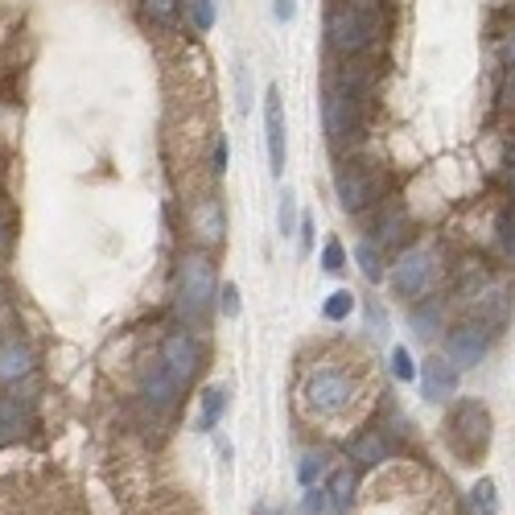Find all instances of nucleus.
I'll list each match as a JSON object with an SVG mask.
<instances>
[{
	"mask_svg": "<svg viewBox=\"0 0 515 515\" xmlns=\"http://www.w3.org/2000/svg\"><path fill=\"white\" fill-rule=\"evenodd\" d=\"M326 511H330V491L326 487H305L301 515H326Z\"/></svg>",
	"mask_w": 515,
	"mask_h": 515,
	"instance_id": "28",
	"label": "nucleus"
},
{
	"mask_svg": "<svg viewBox=\"0 0 515 515\" xmlns=\"http://www.w3.org/2000/svg\"><path fill=\"white\" fill-rule=\"evenodd\" d=\"M487 351H491V330L483 326V322H458L450 334H445V359L450 363H458L462 371H470V367H478L487 359Z\"/></svg>",
	"mask_w": 515,
	"mask_h": 515,
	"instance_id": "9",
	"label": "nucleus"
},
{
	"mask_svg": "<svg viewBox=\"0 0 515 515\" xmlns=\"http://www.w3.org/2000/svg\"><path fill=\"white\" fill-rule=\"evenodd\" d=\"M330 511H338V515H347L351 507H355V491H359V478H355V470L351 466H342V470H334L330 474Z\"/></svg>",
	"mask_w": 515,
	"mask_h": 515,
	"instance_id": "17",
	"label": "nucleus"
},
{
	"mask_svg": "<svg viewBox=\"0 0 515 515\" xmlns=\"http://www.w3.org/2000/svg\"><path fill=\"white\" fill-rule=\"evenodd\" d=\"M215 297H219L215 264L202 252H186L178 260V309H182V318L202 322L215 309Z\"/></svg>",
	"mask_w": 515,
	"mask_h": 515,
	"instance_id": "2",
	"label": "nucleus"
},
{
	"mask_svg": "<svg viewBox=\"0 0 515 515\" xmlns=\"http://www.w3.org/2000/svg\"><path fill=\"white\" fill-rule=\"evenodd\" d=\"M141 396H145V404L153 412H169V408L178 404V396H182V384L165 371L161 359H153V363L141 367Z\"/></svg>",
	"mask_w": 515,
	"mask_h": 515,
	"instance_id": "13",
	"label": "nucleus"
},
{
	"mask_svg": "<svg viewBox=\"0 0 515 515\" xmlns=\"http://www.w3.org/2000/svg\"><path fill=\"white\" fill-rule=\"evenodd\" d=\"M256 515H277V511H272V507H256Z\"/></svg>",
	"mask_w": 515,
	"mask_h": 515,
	"instance_id": "42",
	"label": "nucleus"
},
{
	"mask_svg": "<svg viewBox=\"0 0 515 515\" xmlns=\"http://www.w3.org/2000/svg\"><path fill=\"white\" fill-rule=\"evenodd\" d=\"M215 17H219V9H215V0H190V21H194V29H211L215 25Z\"/></svg>",
	"mask_w": 515,
	"mask_h": 515,
	"instance_id": "30",
	"label": "nucleus"
},
{
	"mask_svg": "<svg viewBox=\"0 0 515 515\" xmlns=\"http://www.w3.org/2000/svg\"><path fill=\"white\" fill-rule=\"evenodd\" d=\"M322 268H326V272H342V268H347V248H342L338 239H326V248H322Z\"/></svg>",
	"mask_w": 515,
	"mask_h": 515,
	"instance_id": "33",
	"label": "nucleus"
},
{
	"mask_svg": "<svg viewBox=\"0 0 515 515\" xmlns=\"http://www.w3.org/2000/svg\"><path fill=\"white\" fill-rule=\"evenodd\" d=\"M0 244H5V215H0Z\"/></svg>",
	"mask_w": 515,
	"mask_h": 515,
	"instance_id": "43",
	"label": "nucleus"
},
{
	"mask_svg": "<svg viewBox=\"0 0 515 515\" xmlns=\"http://www.w3.org/2000/svg\"><path fill=\"white\" fill-rule=\"evenodd\" d=\"M441 326V301L437 297H421L417 309H412V330H417V338H433Z\"/></svg>",
	"mask_w": 515,
	"mask_h": 515,
	"instance_id": "21",
	"label": "nucleus"
},
{
	"mask_svg": "<svg viewBox=\"0 0 515 515\" xmlns=\"http://www.w3.org/2000/svg\"><path fill=\"white\" fill-rule=\"evenodd\" d=\"M141 9H145V17L153 21V25H161V29H169L178 21V0H141Z\"/></svg>",
	"mask_w": 515,
	"mask_h": 515,
	"instance_id": "25",
	"label": "nucleus"
},
{
	"mask_svg": "<svg viewBox=\"0 0 515 515\" xmlns=\"http://www.w3.org/2000/svg\"><path fill=\"white\" fill-rule=\"evenodd\" d=\"M190 223H194V235L202 239V244H223V227H227V219H223V206H219L215 198L198 202V211L190 215Z\"/></svg>",
	"mask_w": 515,
	"mask_h": 515,
	"instance_id": "15",
	"label": "nucleus"
},
{
	"mask_svg": "<svg viewBox=\"0 0 515 515\" xmlns=\"http://www.w3.org/2000/svg\"><path fill=\"white\" fill-rule=\"evenodd\" d=\"M223 412H227V388H206V392H202V408H198V429H202V433L219 429Z\"/></svg>",
	"mask_w": 515,
	"mask_h": 515,
	"instance_id": "19",
	"label": "nucleus"
},
{
	"mask_svg": "<svg viewBox=\"0 0 515 515\" xmlns=\"http://www.w3.org/2000/svg\"><path fill=\"white\" fill-rule=\"evenodd\" d=\"M392 375H396L400 384H412V380H417V363H412L408 347H396V351H392Z\"/></svg>",
	"mask_w": 515,
	"mask_h": 515,
	"instance_id": "29",
	"label": "nucleus"
},
{
	"mask_svg": "<svg viewBox=\"0 0 515 515\" xmlns=\"http://www.w3.org/2000/svg\"><path fill=\"white\" fill-rule=\"evenodd\" d=\"M503 108H515V66H507V83H503Z\"/></svg>",
	"mask_w": 515,
	"mask_h": 515,
	"instance_id": "38",
	"label": "nucleus"
},
{
	"mask_svg": "<svg viewBox=\"0 0 515 515\" xmlns=\"http://www.w3.org/2000/svg\"><path fill=\"white\" fill-rule=\"evenodd\" d=\"M272 13H277V21H293V17H297V0H277V5H272Z\"/></svg>",
	"mask_w": 515,
	"mask_h": 515,
	"instance_id": "37",
	"label": "nucleus"
},
{
	"mask_svg": "<svg viewBox=\"0 0 515 515\" xmlns=\"http://www.w3.org/2000/svg\"><path fill=\"white\" fill-rule=\"evenodd\" d=\"M367 322H371L375 334H384V330H388V314L380 309V301H367Z\"/></svg>",
	"mask_w": 515,
	"mask_h": 515,
	"instance_id": "35",
	"label": "nucleus"
},
{
	"mask_svg": "<svg viewBox=\"0 0 515 515\" xmlns=\"http://www.w3.org/2000/svg\"><path fill=\"white\" fill-rule=\"evenodd\" d=\"M322 116H326V136L330 145L342 149L359 136V95H351L347 87H330L326 103H322Z\"/></svg>",
	"mask_w": 515,
	"mask_h": 515,
	"instance_id": "8",
	"label": "nucleus"
},
{
	"mask_svg": "<svg viewBox=\"0 0 515 515\" xmlns=\"http://www.w3.org/2000/svg\"><path fill=\"white\" fill-rule=\"evenodd\" d=\"M355 260H359V268H363L367 281H380V277H384V252H380V244H375V239H363V244L355 248Z\"/></svg>",
	"mask_w": 515,
	"mask_h": 515,
	"instance_id": "22",
	"label": "nucleus"
},
{
	"mask_svg": "<svg viewBox=\"0 0 515 515\" xmlns=\"http://www.w3.org/2000/svg\"><path fill=\"white\" fill-rule=\"evenodd\" d=\"M499 239H503V256H515V198L499 215Z\"/></svg>",
	"mask_w": 515,
	"mask_h": 515,
	"instance_id": "31",
	"label": "nucleus"
},
{
	"mask_svg": "<svg viewBox=\"0 0 515 515\" xmlns=\"http://www.w3.org/2000/svg\"><path fill=\"white\" fill-rule=\"evenodd\" d=\"M347 454H351V462L355 466H384L388 458H392V437L384 433V429H363L351 445H347Z\"/></svg>",
	"mask_w": 515,
	"mask_h": 515,
	"instance_id": "14",
	"label": "nucleus"
},
{
	"mask_svg": "<svg viewBox=\"0 0 515 515\" xmlns=\"http://www.w3.org/2000/svg\"><path fill=\"white\" fill-rule=\"evenodd\" d=\"M375 38H380V13H367V9H355V5H334L330 17H326V42L334 54L342 58H355L363 54Z\"/></svg>",
	"mask_w": 515,
	"mask_h": 515,
	"instance_id": "4",
	"label": "nucleus"
},
{
	"mask_svg": "<svg viewBox=\"0 0 515 515\" xmlns=\"http://www.w3.org/2000/svg\"><path fill=\"white\" fill-rule=\"evenodd\" d=\"M157 359L165 363V371L174 375L182 388H190L198 380V371H202V347H198V338L190 330H169Z\"/></svg>",
	"mask_w": 515,
	"mask_h": 515,
	"instance_id": "7",
	"label": "nucleus"
},
{
	"mask_svg": "<svg viewBox=\"0 0 515 515\" xmlns=\"http://www.w3.org/2000/svg\"><path fill=\"white\" fill-rule=\"evenodd\" d=\"M437 285V260L429 248H404L392 264V289L408 301H421L429 297Z\"/></svg>",
	"mask_w": 515,
	"mask_h": 515,
	"instance_id": "6",
	"label": "nucleus"
},
{
	"mask_svg": "<svg viewBox=\"0 0 515 515\" xmlns=\"http://www.w3.org/2000/svg\"><path fill=\"white\" fill-rule=\"evenodd\" d=\"M334 194H338L342 211L359 215V211H367L371 202H380L384 182H380V174H375L371 165H363V161H342V165L334 169Z\"/></svg>",
	"mask_w": 515,
	"mask_h": 515,
	"instance_id": "5",
	"label": "nucleus"
},
{
	"mask_svg": "<svg viewBox=\"0 0 515 515\" xmlns=\"http://www.w3.org/2000/svg\"><path fill=\"white\" fill-rule=\"evenodd\" d=\"M297 223H301V219H297V194L285 190V194H281V206H277V231H281V235H297Z\"/></svg>",
	"mask_w": 515,
	"mask_h": 515,
	"instance_id": "27",
	"label": "nucleus"
},
{
	"mask_svg": "<svg viewBox=\"0 0 515 515\" xmlns=\"http://www.w3.org/2000/svg\"><path fill=\"white\" fill-rule=\"evenodd\" d=\"M215 305H219V314L223 318H239V285H219V297H215Z\"/></svg>",
	"mask_w": 515,
	"mask_h": 515,
	"instance_id": "32",
	"label": "nucleus"
},
{
	"mask_svg": "<svg viewBox=\"0 0 515 515\" xmlns=\"http://www.w3.org/2000/svg\"><path fill=\"white\" fill-rule=\"evenodd\" d=\"M347 5H355V9H367V13H380V5H384V0H347Z\"/></svg>",
	"mask_w": 515,
	"mask_h": 515,
	"instance_id": "40",
	"label": "nucleus"
},
{
	"mask_svg": "<svg viewBox=\"0 0 515 515\" xmlns=\"http://www.w3.org/2000/svg\"><path fill=\"white\" fill-rule=\"evenodd\" d=\"M297 235H301V256H309V248H314V219H301Z\"/></svg>",
	"mask_w": 515,
	"mask_h": 515,
	"instance_id": "36",
	"label": "nucleus"
},
{
	"mask_svg": "<svg viewBox=\"0 0 515 515\" xmlns=\"http://www.w3.org/2000/svg\"><path fill=\"white\" fill-rule=\"evenodd\" d=\"M211 169H215L219 178L227 174V136H223V132L215 136V145H211Z\"/></svg>",
	"mask_w": 515,
	"mask_h": 515,
	"instance_id": "34",
	"label": "nucleus"
},
{
	"mask_svg": "<svg viewBox=\"0 0 515 515\" xmlns=\"http://www.w3.org/2000/svg\"><path fill=\"white\" fill-rule=\"evenodd\" d=\"M445 441L462 462H474L487 454L491 445V412L483 400H454L450 408V421H445Z\"/></svg>",
	"mask_w": 515,
	"mask_h": 515,
	"instance_id": "1",
	"label": "nucleus"
},
{
	"mask_svg": "<svg viewBox=\"0 0 515 515\" xmlns=\"http://www.w3.org/2000/svg\"><path fill=\"white\" fill-rule=\"evenodd\" d=\"M503 50H507V66H515V29L507 33V42H503Z\"/></svg>",
	"mask_w": 515,
	"mask_h": 515,
	"instance_id": "41",
	"label": "nucleus"
},
{
	"mask_svg": "<svg viewBox=\"0 0 515 515\" xmlns=\"http://www.w3.org/2000/svg\"><path fill=\"white\" fill-rule=\"evenodd\" d=\"M470 503L483 515H499V499H495V478H478L470 487Z\"/></svg>",
	"mask_w": 515,
	"mask_h": 515,
	"instance_id": "24",
	"label": "nucleus"
},
{
	"mask_svg": "<svg viewBox=\"0 0 515 515\" xmlns=\"http://www.w3.org/2000/svg\"><path fill=\"white\" fill-rule=\"evenodd\" d=\"M503 174H507V190H511V198H515V145H511V153H507V169H503Z\"/></svg>",
	"mask_w": 515,
	"mask_h": 515,
	"instance_id": "39",
	"label": "nucleus"
},
{
	"mask_svg": "<svg viewBox=\"0 0 515 515\" xmlns=\"http://www.w3.org/2000/svg\"><path fill=\"white\" fill-rule=\"evenodd\" d=\"M301 400L314 417H342V412L359 400V384H355V375L342 367H318V371H309Z\"/></svg>",
	"mask_w": 515,
	"mask_h": 515,
	"instance_id": "3",
	"label": "nucleus"
},
{
	"mask_svg": "<svg viewBox=\"0 0 515 515\" xmlns=\"http://www.w3.org/2000/svg\"><path fill=\"white\" fill-rule=\"evenodd\" d=\"M29 421V408L21 404V396H0V437H17Z\"/></svg>",
	"mask_w": 515,
	"mask_h": 515,
	"instance_id": "20",
	"label": "nucleus"
},
{
	"mask_svg": "<svg viewBox=\"0 0 515 515\" xmlns=\"http://www.w3.org/2000/svg\"><path fill=\"white\" fill-rule=\"evenodd\" d=\"M33 371V351L25 347V342H5V347H0V380H21V375H29Z\"/></svg>",
	"mask_w": 515,
	"mask_h": 515,
	"instance_id": "18",
	"label": "nucleus"
},
{
	"mask_svg": "<svg viewBox=\"0 0 515 515\" xmlns=\"http://www.w3.org/2000/svg\"><path fill=\"white\" fill-rule=\"evenodd\" d=\"M458 384H462V367L450 363L445 355H429L421 363V392H425V400H433V404L454 400L458 396Z\"/></svg>",
	"mask_w": 515,
	"mask_h": 515,
	"instance_id": "12",
	"label": "nucleus"
},
{
	"mask_svg": "<svg viewBox=\"0 0 515 515\" xmlns=\"http://www.w3.org/2000/svg\"><path fill=\"white\" fill-rule=\"evenodd\" d=\"M322 314H326V322H347V318L355 314V293H351V289L330 293L326 305H322Z\"/></svg>",
	"mask_w": 515,
	"mask_h": 515,
	"instance_id": "23",
	"label": "nucleus"
},
{
	"mask_svg": "<svg viewBox=\"0 0 515 515\" xmlns=\"http://www.w3.org/2000/svg\"><path fill=\"white\" fill-rule=\"evenodd\" d=\"M511 305H515V293L507 281H487L474 297V318L483 322L491 334H499L507 322H511Z\"/></svg>",
	"mask_w": 515,
	"mask_h": 515,
	"instance_id": "11",
	"label": "nucleus"
},
{
	"mask_svg": "<svg viewBox=\"0 0 515 515\" xmlns=\"http://www.w3.org/2000/svg\"><path fill=\"white\" fill-rule=\"evenodd\" d=\"M322 470H326V454H301V466H297V483L301 487H318V478H322Z\"/></svg>",
	"mask_w": 515,
	"mask_h": 515,
	"instance_id": "26",
	"label": "nucleus"
},
{
	"mask_svg": "<svg viewBox=\"0 0 515 515\" xmlns=\"http://www.w3.org/2000/svg\"><path fill=\"white\" fill-rule=\"evenodd\" d=\"M404 239H408V211H404L400 202H392L388 211L380 215V223H375V244L388 252V248L404 244Z\"/></svg>",
	"mask_w": 515,
	"mask_h": 515,
	"instance_id": "16",
	"label": "nucleus"
},
{
	"mask_svg": "<svg viewBox=\"0 0 515 515\" xmlns=\"http://www.w3.org/2000/svg\"><path fill=\"white\" fill-rule=\"evenodd\" d=\"M264 141H268V169L272 174H285V157H289V149H285V103H281V87H268V95H264Z\"/></svg>",
	"mask_w": 515,
	"mask_h": 515,
	"instance_id": "10",
	"label": "nucleus"
}]
</instances>
